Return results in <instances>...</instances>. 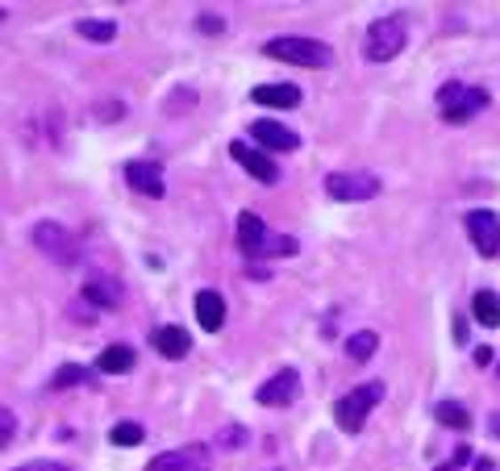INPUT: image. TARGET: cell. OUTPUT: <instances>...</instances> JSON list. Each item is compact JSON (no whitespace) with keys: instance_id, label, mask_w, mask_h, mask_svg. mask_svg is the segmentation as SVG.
Returning a JSON list of instances; mask_svg holds the SVG:
<instances>
[{"instance_id":"cell-1","label":"cell","mask_w":500,"mask_h":471,"mask_svg":"<svg viewBox=\"0 0 500 471\" xmlns=\"http://www.w3.org/2000/svg\"><path fill=\"white\" fill-rule=\"evenodd\" d=\"M379 401H384V384H379V380L376 384H359V389H351L346 396H338V401H334V421H338V430L359 434L367 413H371Z\"/></svg>"},{"instance_id":"cell-2","label":"cell","mask_w":500,"mask_h":471,"mask_svg":"<svg viewBox=\"0 0 500 471\" xmlns=\"http://www.w3.org/2000/svg\"><path fill=\"white\" fill-rule=\"evenodd\" d=\"M263 55L297 63V67H329V63H334V51L317 38H271L267 46H263Z\"/></svg>"},{"instance_id":"cell-3","label":"cell","mask_w":500,"mask_h":471,"mask_svg":"<svg viewBox=\"0 0 500 471\" xmlns=\"http://www.w3.org/2000/svg\"><path fill=\"white\" fill-rule=\"evenodd\" d=\"M405 51V17H379L371 21L367 29V42H363V55L371 63H388Z\"/></svg>"},{"instance_id":"cell-4","label":"cell","mask_w":500,"mask_h":471,"mask_svg":"<svg viewBox=\"0 0 500 471\" xmlns=\"http://www.w3.org/2000/svg\"><path fill=\"white\" fill-rule=\"evenodd\" d=\"M34 247L46 255V259H54L59 267H75L80 263V242H75V234L71 230H63L59 222H38L34 225Z\"/></svg>"},{"instance_id":"cell-5","label":"cell","mask_w":500,"mask_h":471,"mask_svg":"<svg viewBox=\"0 0 500 471\" xmlns=\"http://www.w3.org/2000/svg\"><path fill=\"white\" fill-rule=\"evenodd\" d=\"M438 105L447 122H472L480 109H488V92L484 88H467V83H442L438 88Z\"/></svg>"},{"instance_id":"cell-6","label":"cell","mask_w":500,"mask_h":471,"mask_svg":"<svg viewBox=\"0 0 500 471\" xmlns=\"http://www.w3.org/2000/svg\"><path fill=\"white\" fill-rule=\"evenodd\" d=\"M325 192L334 196V200H371L379 196V176L371 171H334V176H325Z\"/></svg>"},{"instance_id":"cell-7","label":"cell","mask_w":500,"mask_h":471,"mask_svg":"<svg viewBox=\"0 0 500 471\" xmlns=\"http://www.w3.org/2000/svg\"><path fill=\"white\" fill-rule=\"evenodd\" d=\"M297 396H300V375L292 372V367L275 372L267 384H258V392H255V401L258 404H271V409H284V404H292Z\"/></svg>"},{"instance_id":"cell-8","label":"cell","mask_w":500,"mask_h":471,"mask_svg":"<svg viewBox=\"0 0 500 471\" xmlns=\"http://www.w3.org/2000/svg\"><path fill=\"white\" fill-rule=\"evenodd\" d=\"M467 234H472L475 250H480L484 259L500 255V222H496V213H488V208L467 213Z\"/></svg>"},{"instance_id":"cell-9","label":"cell","mask_w":500,"mask_h":471,"mask_svg":"<svg viewBox=\"0 0 500 471\" xmlns=\"http://www.w3.org/2000/svg\"><path fill=\"white\" fill-rule=\"evenodd\" d=\"M230 154H234V163L242 167V171H250L258 184H275V180H280V167H275V159H267V154L258 151V146H250V142H230Z\"/></svg>"},{"instance_id":"cell-10","label":"cell","mask_w":500,"mask_h":471,"mask_svg":"<svg viewBox=\"0 0 500 471\" xmlns=\"http://www.w3.org/2000/svg\"><path fill=\"white\" fill-rule=\"evenodd\" d=\"M250 138L263 146V151H297L300 138H297V130H288L284 122H271V117H258L255 125H250Z\"/></svg>"},{"instance_id":"cell-11","label":"cell","mask_w":500,"mask_h":471,"mask_svg":"<svg viewBox=\"0 0 500 471\" xmlns=\"http://www.w3.org/2000/svg\"><path fill=\"white\" fill-rule=\"evenodd\" d=\"M209 451L204 446H179V451H167V455L150 459L147 471H209Z\"/></svg>"},{"instance_id":"cell-12","label":"cell","mask_w":500,"mask_h":471,"mask_svg":"<svg viewBox=\"0 0 500 471\" xmlns=\"http://www.w3.org/2000/svg\"><path fill=\"white\" fill-rule=\"evenodd\" d=\"M125 184L142 196H163V167L147 163V159H134V163H125Z\"/></svg>"},{"instance_id":"cell-13","label":"cell","mask_w":500,"mask_h":471,"mask_svg":"<svg viewBox=\"0 0 500 471\" xmlns=\"http://www.w3.org/2000/svg\"><path fill=\"white\" fill-rule=\"evenodd\" d=\"M267 225H263V217H255V213H242L238 217V247L250 255V259H263V250H267Z\"/></svg>"},{"instance_id":"cell-14","label":"cell","mask_w":500,"mask_h":471,"mask_svg":"<svg viewBox=\"0 0 500 471\" xmlns=\"http://www.w3.org/2000/svg\"><path fill=\"white\" fill-rule=\"evenodd\" d=\"M255 105H267V109H297L300 105V88L297 83H258L250 92Z\"/></svg>"},{"instance_id":"cell-15","label":"cell","mask_w":500,"mask_h":471,"mask_svg":"<svg viewBox=\"0 0 500 471\" xmlns=\"http://www.w3.org/2000/svg\"><path fill=\"white\" fill-rule=\"evenodd\" d=\"M196 321H201V330H209V334H217L226 326V301H221V292H213V288L196 292Z\"/></svg>"},{"instance_id":"cell-16","label":"cell","mask_w":500,"mask_h":471,"mask_svg":"<svg viewBox=\"0 0 500 471\" xmlns=\"http://www.w3.org/2000/svg\"><path fill=\"white\" fill-rule=\"evenodd\" d=\"M83 301L96 309H117V301H122V288H117V279H108V276H88L83 279Z\"/></svg>"},{"instance_id":"cell-17","label":"cell","mask_w":500,"mask_h":471,"mask_svg":"<svg viewBox=\"0 0 500 471\" xmlns=\"http://www.w3.org/2000/svg\"><path fill=\"white\" fill-rule=\"evenodd\" d=\"M150 342H155V350H159L163 359H184L192 350V338L179 326H159V330L150 334Z\"/></svg>"},{"instance_id":"cell-18","label":"cell","mask_w":500,"mask_h":471,"mask_svg":"<svg viewBox=\"0 0 500 471\" xmlns=\"http://www.w3.org/2000/svg\"><path fill=\"white\" fill-rule=\"evenodd\" d=\"M134 363L138 355L130 347H105L100 355H96V367L105 375H125V372H134Z\"/></svg>"},{"instance_id":"cell-19","label":"cell","mask_w":500,"mask_h":471,"mask_svg":"<svg viewBox=\"0 0 500 471\" xmlns=\"http://www.w3.org/2000/svg\"><path fill=\"white\" fill-rule=\"evenodd\" d=\"M472 318L480 321V326H488V330H500V296L496 292L480 288L472 296Z\"/></svg>"},{"instance_id":"cell-20","label":"cell","mask_w":500,"mask_h":471,"mask_svg":"<svg viewBox=\"0 0 500 471\" xmlns=\"http://www.w3.org/2000/svg\"><path fill=\"white\" fill-rule=\"evenodd\" d=\"M376 347H379V334L376 330H359V334H351V338H346V355H351L354 363H367L371 355H376Z\"/></svg>"},{"instance_id":"cell-21","label":"cell","mask_w":500,"mask_h":471,"mask_svg":"<svg viewBox=\"0 0 500 471\" xmlns=\"http://www.w3.org/2000/svg\"><path fill=\"white\" fill-rule=\"evenodd\" d=\"M142 438H147V430H142L138 421H117V426L108 430V443H113V446H125V451H130V446H138Z\"/></svg>"},{"instance_id":"cell-22","label":"cell","mask_w":500,"mask_h":471,"mask_svg":"<svg viewBox=\"0 0 500 471\" xmlns=\"http://www.w3.org/2000/svg\"><path fill=\"white\" fill-rule=\"evenodd\" d=\"M433 417H438L442 426H455V430H467V426H472V413H467L463 404H455V401H442L438 409H433Z\"/></svg>"},{"instance_id":"cell-23","label":"cell","mask_w":500,"mask_h":471,"mask_svg":"<svg viewBox=\"0 0 500 471\" xmlns=\"http://www.w3.org/2000/svg\"><path fill=\"white\" fill-rule=\"evenodd\" d=\"M75 29H80V38H88V42H113L117 38V21H92V17H83Z\"/></svg>"},{"instance_id":"cell-24","label":"cell","mask_w":500,"mask_h":471,"mask_svg":"<svg viewBox=\"0 0 500 471\" xmlns=\"http://www.w3.org/2000/svg\"><path fill=\"white\" fill-rule=\"evenodd\" d=\"M88 380V367H80V363H67V367H59L51 380V389H75V384H83Z\"/></svg>"},{"instance_id":"cell-25","label":"cell","mask_w":500,"mask_h":471,"mask_svg":"<svg viewBox=\"0 0 500 471\" xmlns=\"http://www.w3.org/2000/svg\"><path fill=\"white\" fill-rule=\"evenodd\" d=\"M17 438V413L13 409H4V404H0V451H4V446L13 443Z\"/></svg>"},{"instance_id":"cell-26","label":"cell","mask_w":500,"mask_h":471,"mask_svg":"<svg viewBox=\"0 0 500 471\" xmlns=\"http://www.w3.org/2000/svg\"><path fill=\"white\" fill-rule=\"evenodd\" d=\"M21 471H71V467H63V463H29Z\"/></svg>"},{"instance_id":"cell-27","label":"cell","mask_w":500,"mask_h":471,"mask_svg":"<svg viewBox=\"0 0 500 471\" xmlns=\"http://www.w3.org/2000/svg\"><path fill=\"white\" fill-rule=\"evenodd\" d=\"M201 29H209V34H217V29H221V17H201Z\"/></svg>"},{"instance_id":"cell-28","label":"cell","mask_w":500,"mask_h":471,"mask_svg":"<svg viewBox=\"0 0 500 471\" xmlns=\"http://www.w3.org/2000/svg\"><path fill=\"white\" fill-rule=\"evenodd\" d=\"M475 363H480V367H488V363H492V350L480 347V350H475Z\"/></svg>"},{"instance_id":"cell-29","label":"cell","mask_w":500,"mask_h":471,"mask_svg":"<svg viewBox=\"0 0 500 471\" xmlns=\"http://www.w3.org/2000/svg\"><path fill=\"white\" fill-rule=\"evenodd\" d=\"M475 471H496V463L492 459H475Z\"/></svg>"},{"instance_id":"cell-30","label":"cell","mask_w":500,"mask_h":471,"mask_svg":"<svg viewBox=\"0 0 500 471\" xmlns=\"http://www.w3.org/2000/svg\"><path fill=\"white\" fill-rule=\"evenodd\" d=\"M438 471H455V467H438Z\"/></svg>"}]
</instances>
